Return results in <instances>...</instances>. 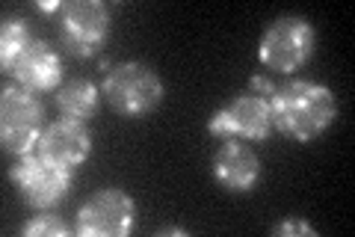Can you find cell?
I'll return each instance as SVG.
<instances>
[{"instance_id": "obj_1", "label": "cell", "mask_w": 355, "mask_h": 237, "mask_svg": "<svg viewBox=\"0 0 355 237\" xmlns=\"http://www.w3.org/2000/svg\"><path fill=\"white\" fill-rule=\"evenodd\" d=\"M338 116L335 92L326 83L314 81H287L270 92L272 128L296 142L320 137Z\"/></svg>"}, {"instance_id": "obj_2", "label": "cell", "mask_w": 355, "mask_h": 237, "mask_svg": "<svg viewBox=\"0 0 355 237\" xmlns=\"http://www.w3.org/2000/svg\"><path fill=\"white\" fill-rule=\"evenodd\" d=\"M101 95L107 104L121 116H146L163 98V81L160 74L146 63H119L107 72L101 83Z\"/></svg>"}, {"instance_id": "obj_3", "label": "cell", "mask_w": 355, "mask_h": 237, "mask_svg": "<svg viewBox=\"0 0 355 237\" xmlns=\"http://www.w3.org/2000/svg\"><path fill=\"white\" fill-rule=\"evenodd\" d=\"M311 54H314V27L302 15L275 18L258 44L261 63L282 74H293L296 69H302Z\"/></svg>"}, {"instance_id": "obj_4", "label": "cell", "mask_w": 355, "mask_h": 237, "mask_svg": "<svg viewBox=\"0 0 355 237\" xmlns=\"http://www.w3.org/2000/svg\"><path fill=\"white\" fill-rule=\"evenodd\" d=\"M42 101L24 86H6L0 95V140L12 154L36 152L42 140Z\"/></svg>"}, {"instance_id": "obj_5", "label": "cell", "mask_w": 355, "mask_h": 237, "mask_svg": "<svg viewBox=\"0 0 355 237\" xmlns=\"http://www.w3.org/2000/svg\"><path fill=\"white\" fill-rule=\"evenodd\" d=\"M9 178L21 190L27 205L36 211L53 208L60 199L69 196V187H71V169L48 161L39 152L21 154L18 163L9 169Z\"/></svg>"}, {"instance_id": "obj_6", "label": "cell", "mask_w": 355, "mask_h": 237, "mask_svg": "<svg viewBox=\"0 0 355 237\" xmlns=\"http://www.w3.org/2000/svg\"><path fill=\"white\" fill-rule=\"evenodd\" d=\"M137 202L125 190L104 187L89 196L77 211V234L83 237H121L133 229Z\"/></svg>"}, {"instance_id": "obj_7", "label": "cell", "mask_w": 355, "mask_h": 237, "mask_svg": "<svg viewBox=\"0 0 355 237\" xmlns=\"http://www.w3.org/2000/svg\"><path fill=\"white\" fill-rule=\"evenodd\" d=\"M60 39L77 56H89L104 44L110 33V9L101 0H71L60 9Z\"/></svg>"}, {"instance_id": "obj_8", "label": "cell", "mask_w": 355, "mask_h": 237, "mask_svg": "<svg viewBox=\"0 0 355 237\" xmlns=\"http://www.w3.org/2000/svg\"><path fill=\"white\" fill-rule=\"evenodd\" d=\"M207 131L214 137H243V140H266L272 131L270 98L249 92L228 101L207 119Z\"/></svg>"}, {"instance_id": "obj_9", "label": "cell", "mask_w": 355, "mask_h": 237, "mask_svg": "<svg viewBox=\"0 0 355 237\" xmlns=\"http://www.w3.org/2000/svg\"><path fill=\"white\" fill-rule=\"evenodd\" d=\"M6 72L15 77L18 86L30 89V92H48L62 81V60L48 42L33 39L12 60V65H6Z\"/></svg>"}, {"instance_id": "obj_10", "label": "cell", "mask_w": 355, "mask_h": 237, "mask_svg": "<svg viewBox=\"0 0 355 237\" xmlns=\"http://www.w3.org/2000/svg\"><path fill=\"white\" fill-rule=\"evenodd\" d=\"M36 152L44 154L48 161L60 166H80L89 154H92V133L86 131L83 122L74 119H60L42 131V140L36 145Z\"/></svg>"}, {"instance_id": "obj_11", "label": "cell", "mask_w": 355, "mask_h": 237, "mask_svg": "<svg viewBox=\"0 0 355 237\" xmlns=\"http://www.w3.org/2000/svg\"><path fill=\"white\" fill-rule=\"evenodd\" d=\"M214 178L231 193H252L261 181V161L246 142L225 140L214 154Z\"/></svg>"}, {"instance_id": "obj_12", "label": "cell", "mask_w": 355, "mask_h": 237, "mask_svg": "<svg viewBox=\"0 0 355 237\" xmlns=\"http://www.w3.org/2000/svg\"><path fill=\"white\" fill-rule=\"evenodd\" d=\"M98 101H101V92H98V86L89 77H74V81L62 83L57 92V107L62 110L65 119H74V122L92 119L98 110Z\"/></svg>"}, {"instance_id": "obj_13", "label": "cell", "mask_w": 355, "mask_h": 237, "mask_svg": "<svg viewBox=\"0 0 355 237\" xmlns=\"http://www.w3.org/2000/svg\"><path fill=\"white\" fill-rule=\"evenodd\" d=\"M36 36H33V30L24 18H6L3 21V30H0V63H3V69L12 65V60Z\"/></svg>"}, {"instance_id": "obj_14", "label": "cell", "mask_w": 355, "mask_h": 237, "mask_svg": "<svg viewBox=\"0 0 355 237\" xmlns=\"http://www.w3.org/2000/svg\"><path fill=\"white\" fill-rule=\"evenodd\" d=\"M21 234L24 237H65L69 234V225H65L57 213H36L30 222H24Z\"/></svg>"}, {"instance_id": "obj_15", "label": "cell", "mask_w": 355, "mask_h": 237, "mask_svg": "<svg viewBox=\"0 0 355 237\" xmlns=\"http://www.w3.org/2000/svg\"><path fill=\"white\" fill-rule=\"evenodd\" d=\"M272 234H308V237H314V229H311L305 220H284V222L275 225Z\"/></svg>"}, {"instance_id": "obj_16", "label": "cell", "mask_w": 355, "mask_h": 237, "mask_svg": "<svg viewBox=\"0 0 355 237\" xmlns=\"http://www.w3.org/2000/svg\"><path fill=\"white\" fill-rule=\"evenodd\" d=\"M252 89H258V95H270L275 86H272V81H270V77L258 74V77H252Z\"/></svg>"}]
</instances>
